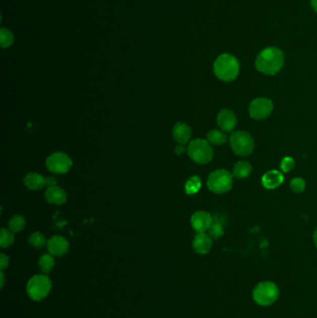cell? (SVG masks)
<instances>
[{
	"label": "cell",
	"instance_id": "1",
	"mask_svg": "<svg viewBox=\"0 0 317 318\" xmlns=\"http://www.w3.org/2000/svg\"><path fill=\"white\" fill-rule=\"evenodd\" d=\"M284 54L278 47H269L258 53L255 62L256 69L267 76L276 75L284 65Z\"/></svg>",
	"mask_w": 317,
	"mask_h": 318
},
{
	"label": "cell",
	"instance_id": "2",
	"mask_svg": "<svg viewBox=\"0 0 317 318\" xmlns=\"http://www.w3.org/2000/svg\"><path fill=\"white\" fill-rule=\"evenodd\" d=\"M239 69L240 65L237 59L228 53L220 55L213 65L215 76L224 82L235 80L239 74Z\"/></svg>",
	"mask_w": 317,
	"mask_h": 318
},
{
	"label": "cell",
	"instance_id": "3",
	"mask_svg": "<svg viewBox=\"0 0 317 318\" xmlns=\"http://www.w3.org/2000/svg\"><path fill=\"white\" fill-rule=\"evenodd\" d=\"M280 291L276 284L271 281L258 283L252 291L254 301L259 306L267 307L278 300Z\"/></svg>",
	"mask_w": 317,
	"mask_h": 318
},
{
	"label": "cell",
	"instance_id": "4",
	"mask_svg": "<svg viewBox=\"0 0 317 318\" xmlns=\"http://www.w3.org/2000/svg\"><path fill=\"white\" fill-rule=\"evenodd\" d=\"M230 145L234 153L240 156L251 154L255 148V143L251 135L243 130H236L230 136Z\"/></svg>",
	"mask_w": 317,
	"mask_h": 318
},
{
	"label": "cell",
	"instance_id": "5",
	"mask_svg": "<svg viewBox=\"0 0 317 318\" xmlns=\"http://www.w3.org/2000/svg\"><path fill=\"white\" fill-rule=\"evenodd\" d=\"M187 153L194 162L197 164H207L213 158L212 144L203 139H195L187 147Z\"/></svg>",
	"mask_w": 317,
	"mask_h": 318
},
{
	"label": "cell",
	"instance_id": "6",
	"mask_svg": "<svg viewBox=\"0 0 317 318\" xmlns=\"http://www.w3.org/2000/svg\"><path fill=\"white\" fill-rule=\"evenodd\" d=\"M234 175L225 170L213 171L207 178V187L215 194H224L233 186Z\"/></svg>",
	"mask_w": 317,
	"mask_h": 318
},
{
	"label": "cell",
	"instance_id": "7",
	"mask_svg": "<svg viewBox=\"0 0 317 318\" xmlns=\"http://www.w3.org/2000/svg\"><path fill=\"white\" fill-rule=\"evenodd\" d=\"M51 288V282L47 276H35L27 284V293L34 300H41L47 297Z\"/></svg>",
	"mask_w": 317,
	"mask_h": 318
},
{
	"label": "cell",
	"instance_id": "8",
	"mask_svg": "<svg viewBox=\"0 0 317 318\" xmlns=\"http://www.w3.org/2000/svg\"><path fill=\"white\" fill-rule=\"evenodd\" d=\"M72 165L70 156L62 152L53 153L46 160L47 170L55 174H65L70 171Z\"/></svg>",
	"mask_w": 317,
	"mask_h": 318
},
{
	"label": "cell",
	"instance_id": "9",
	"mask_svg": "<svg viewBox=\"0 0 317 318\" xmlns=\"http://www.w3.org/2000/svg\"><path fill=\"white\" fill-rule=\"evenodd\" d=\"M274 110V103L269 98L259 97L250 102L248 112L255 120H263L268 118Z\"/></svg>",
	"mask_w": 317,
	"mask_h": 318
},
{
	"label": "cell",
	"instance_id": "10",
	"mask_svg": "<svg viewBox=\"0 0 317 318\" xmlns=\"http://www.w3.org/2000/svg\"><path fill=\"white\" fill-rule=\"evenodd\" d=\"M213 223L212 215L208 212L198 210L194 212L191 217V224L197 233H205L209 229Z\"/></svg>",
	"mask_w": 317,
	"mask_h": 318
},
{
	"label": "cell",
	"instance_id": "11",
	"mask_svg": "<svg viewBox=\"0 0 317 318\" xmlns=\"http://www.w3.org/2000/svg\"><path fill=\"white\" fill-rule=\"evenodd\" d=\"M218 127L224 132H231L235 130L237 118L235 113L229 109L221 110L217 116Z\"/></svg>",
	"mask_w": 317,
	"mask_h": 318
},
{
	"label": "cell",
	"instance_id": "12",
	"mask_svg": "<svg viewBox=\"0 0 317 318\" xmlns=\"http://www.w3.org/2000/svg\"><path fill=\"white\" fill-rule=\"evenodd\" d=\"M47 250L53 256H63L69 249V243L65 237L55 236L47 241Z\"/></svg>",
	"mask_w": 317,
	"mask_h": 318
},
{
	"label": "cell",
	"instance_id": "13",
	"mask_svg": "<svg viewBox=\"0 0 317 318\" xmlns=\"http://www.w3.org/2000/svg\"><path fill=\"white\" fill-rule=\"evenodd\" d=\"M193 247L196 253H208L212 247V238L206 233H198L193 241Z\"/></svg>",
	"mask_w": 317,
	"mask_h": 318
},
{
	"label": "cell",
	"instance_id": "14",
	"mask_svg": "<svg viewBox=\"0 0 317 318\" xmlns=\"http://www.w3.org/2000/svg\"><path fill=\"white\" fill-rule=\"evenodd\" d=\"M44 196L47 202L55 205H63L67 200V194L65 190L57 185L47 187Z\"/></svg>",
	"mask_w": 317,
	"mask_h": 318
},
{
	"label": "cell",
	"instance_id": "15",
	"mask_svg": "<svg viewBox=\"0 0 317 318\" xmlns=\"http://www.w3.org/2000/svg\"><path fill=\"white\" fill-rule=\"evenodd\" d=\"M284 182V175L280 171H274L266 172L261 178V183L265 189L274 190L279 187Z\"/></svg>",
	"mask_w": 317,
	"mask_h": 318
},
{
	"label": "cell",
	"instance_id": "16",
	"mask_svg": "<svg viewBox=\"0 0 317 318\" xmlns=\"http://www.w3.org/2000/svg\"><path fill=\"white\" fill-rule=\"evenodd\" d=\"M172 135L178 143L185 144L190 141V139L192 137V130L188 125L182 123V122H178L173 127Z\"/></svg>",
	"mask_w": 317,
	"mask_h": 318
},
{
	"label": "cell",
	"instance_id": "17",
	"mask_svg": "<svg viewBox=\"0 0 317 318\" xmlns=\"http://www.w3.org/2000/svg\"><path fill=\"white\" fill-rule=\"evenodd\" d=\"M24 183L30 190H40L46 185V179L39 173L30 172L24 177Z\"/></svg>",
	"mask_w": 317,
	"mask_h": 318
},
{
	"label": "cell",
	"instance_id": "18",
	"mask_svg": "<svg viewBox=\"0 0 317 318\" xmlns=\"http://www.w3.org/2000/svg\"><path fill=\"white\" fill-rule=\"evenodd\" d=\"M252 167L247 161H238L233 171V175L237 179H245L250 175Z\"/></svg>",
	"mask_w": 317,
	"mask_h": 318
},
{
	"label": "cell",
	"instance_id": "19",
	"mask_svg": "<svg viewBox=\"0 0 317 318\" xmlns=\"http://www.w3.org/2000/svg\"><path fill=\"white\" fill-rule=\"evenodd\" d=\"M206 141L212 145H223L227 141V136L223 130L214 129L206 134Z\"/></svg>",
	"mask_w": 317,
	"mask_h": 318
},
{
	"label": "cell",
	"instance_id": "20",
	"mask_svg": "<svg viewBox=\"0 0 317 318\" xmlns=\"http://www.w3.org/2000/svg\"><path fill=\"white\" fill-rule=\"evenodd\" d=\"M202 186V182L201 179L198 176L191 177L188 181L185 183V192L187 194H196L197 192H199L200 189Z\"/></svg>",
	"mask_w": 317,
	"mask_h": 318
},
{
	"label": "cell",
	"instance_id": "21",
	"mask_svg": "<svg viewBox=\"0 0 317 318\" xmlns=\"http://www.w3.org/2000/svg\"><path fill=\"white\" fill-rule=\"evenodd\" d=\"M25 227V219L21 215H14L9 221V228L13 233H18Z\"/></svg>",
	"mask_w": 317,
	"mask_h": 318
},
{
	"label": "cell",
	"instance_id": "22",
	"mask_svg": "<svg viewBox=\"0 0 317 318\" xmlns=\"http://www.w3.org/2000/svg\"><path fill=\"white\" fill-rule=\"evenodd\" d=\"M39 267L41 269V271L44 274H48L49 272L52 270L53 266L55 264L54 259H53L51 254H45L40 257L39 261H38Z\"/></svg>",
	"mask_w": 317,
	"mask_h": 318
},
{
	"label": "cell",
	"instance_id": "23",
	"mask_svg": "<svg viewBox=\"0 0 317 318\" xmlns=\"http://www.w3.org/2000/svg\"><path fill=\"white\" fill-rule=\"evenodd\" d=\"M14 242V235L11 230L2 228L0 231V246L3 248L10 247Z\"/></svg>",
	"mask_w": 317,
	"mask_h": 318
},
{
	"label": "cell",
	"instance_id": "24",
	"mask_svg": "<svg viewBox=\"0 0 317 318\" xmlns=\"http://www.w3.org/2000/svg\"><path fill=\"white\" fill-rule=\"evenodd\" d=\"M28 242L33 247H36V248H41L46 245L47 240H46V237L43 234L39 233V232H35L29 236Z\"/></svg>",
	"mask_w": 317,
	"mask_h": 318
},
{
	"label": "cell",
	"instance_id": "25",
	"mask_svg": "<svg viewBox=\"0 0 317 318\" xmlns=\"http://www.w3.org/2000/svg\"><path fill=\"white\" fill-rule=\"evenodd\" d=\"M14 42L13 35L12 32L6 29V28H1L0 30V43H1V47L3 48L9 47L12 46Z\"/></svg>",
	"mask_w": 317,
	"mask_h": 318
},
{
	"label": "cell",
	"instance_id": "26",
	"mask_svg": "<svg viewBox=\"0 0 317 318\" xmlns=\"http://www.w3.org/2000/svg\"><path fill=\"white\" fill-rule=\"evenodd\" d=\"M207 231H208V235L212 239H218V238L222 237L224 234L223 224H221L220 222H213L212 226Z\"/></svg>",
	"mask_w": 317,
	"mask_h": 318
},
{
	"label": "cell",
	"instance_id": "27",
	"mask_svg": "<svg viewBox=\"0 0 317 318\" xmlns=\"http://www.w3.org/2000/svg\"><path fill=\"white\" fill-rule=\"evenodd\" d=\"M290 189L295 194H300L305 190V181L302 178H294L290 182Z\"/></svg>",
	"mask_w": 317,
	"mask_h": 318
},
{
	"label": "cell",
	"instance_id": "28",
	"mask_svg": "<svg viewBox=\"0 0 317 318\" xmlns=\"http://www.w3.org/2000/svg\"><path fill=\"white\" fill-rule=\"evenodd\" d=\"M295 167V161L292 157L290 156H286L282 159L281 163H280V169L282 170L283 172L288 173L292 171Z\"/></svg>",
	"mask_w": 317,
	"mask_h": 318
},
{
	"label": "cell",
	"instance_id": "29",
	"mask_svg": "<svg viewBox=\"0 0 317 318\" xmlns=\"http://www.w3.org/2000/svg\"><path fill=\"white\" fill-rule=\"evenodd\" d=\"M9 264V257H7L6 255L1 254V259H0V265H1V269H5Z\"/></svg>",
	"mask_w": 317,
	"mask_h": 318
},
{
	"label": "cell",
	"instance_id": "30",
	"mask_svg": "<svg viewBox=\"0 0 317 318\" xmlns=\"http://www.w3.org/2000/svg\"><path fill=\"white\" fill-rule=\"evenodd\" d=\"M175 152H176L177 154L180 155V154H182V153L187 152V148L185 147L184 144H179L175 148Z\"/></svg>",
	"mask_w": 317,
	"mask_h": 318
},
{
	"label": "cell",
	"instance_id": "31",
	"mask_svg": "<svg viewBox=\"0 0 317 318\" xmlns=\"http://www.w3.org/2000/svg\"><path fill=\"white\" fill-rule=\"evenodd\" d=\"M56 183H57V180L53 177H48L46 178V185L47 187H51V186H56Z\"/></svg>",
	"mask_w": 317,
	"mask_h": 318
},
{
	"label": "cell",
	"instance_id": "32",
	"mask_svg": "<svg viewBox=\"0 0 317 318\" xmlns=\"http://www.w3.org/2000/svg\"><path fill=\"white\" fill-rule=\"evenodd\" d=\"M311 5L314 12L317 13V0H311Z\"/></svg>",
	"mask_w": 317,
	"mask_h": 318
},
{
	"label": "cell",
	"instance_id": "33",
	"mask_svg": "<svg viewBox=\"0 0 317 318\" xmlns=\"http://www.w3.org/2000/svg\"><path fill=\"white\" fill-rule=\"evenodd\" d=\"M313 241H314V245H315V247L317 248V228L314 231V234H313Z\"/></svg>",
	"mask_w": 317,
	"mask_h": 318
}]
</instances>
